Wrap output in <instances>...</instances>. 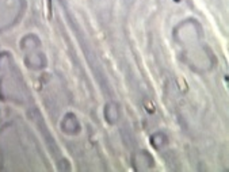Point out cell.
<instances>
[{
	"instance_id": "1",
	"label": "cell",
	"mask_w": 229,
	"mask_h": 172,
	"mask_svg": "<svg viewBox=\"0 0 229 172\" xmlns=\"http://www.w3.org/2000/svg\"><path fill=\"white\" fill-rule=\"evenodd\" d=\"M144 106H145V109H146V111H148V113H155V104H153L152 102L145 100L144 102Z\"/></svg>"
},
{
	"instance_id": "2",
	"label": "cell",
	"mask_w": 229,
	"mask_h": 172,
	"mask_svg": "<svg viewBox=\"0 0 229 172\" xmlns=\"http://www.w3.org/2000/svg\"><path fill=\"white\" fill-rule=\"evenodd\" d=\"M46 3V8H45V12H46V16L50 18V0H45Z\"/></svg>"
},
{
	"instance_id": "3",
	"label": "cell",
	"mask_w": 229,
	"mask_h": 172,
	"mask_svg": "<svg viewBox=\"0 0 229 172\" xmlns=\"http://www.w3.org/2000/svg\"><path fill=\"white\" fill-rule=\"evenodd\" d=\"M178 81H179V84H180V89L182 91H187V84H186V81H183L182 79H178Z\"/></svg>"
},
{
	"instance_id": "4",
	"label": "cell",
	"mask_w": 229,
	"mask_h": 172,
	"mask_svg": "<svg viewBox=\"0 0 229 172\" xmlns=\"http://www.w3.org/2000/svg\"><path fill=\"white\" fill-rule=\"evenodd\" d=\"M176 2H179V0H176Z\"/></svg>"
}]
</instances>
